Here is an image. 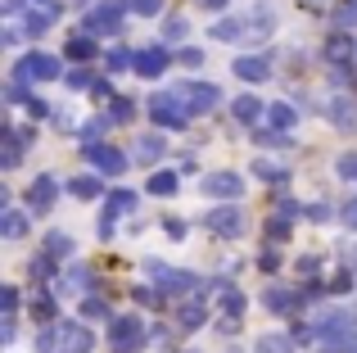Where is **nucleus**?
Instances as JSON below:
<instances>
[{"label":"nucleus","instance_id":"4c0bfd02","mask_svg":"<svg viewBox=\"0 0 357 353\" xmlns=\"http://www.w3.org/2000/svg\"><path fill=\"white\" fill-rule=\"evenodd\" d=\"M131 114H136L131 100H114V123H131Z\"/></svg>","mask_w":357,"mask_h":353},{"label":"nucleus","instance_id":"aec40b11","mask_svg":"<svg viewBox=\"0 0 357 353\" xmlns=\"http://www.w3.org/2000/svg\"><path fill=\"white\" fill-rule=\"evenodd\" d=\"M253 176L258 181H289V168L276 159H253Z\"/></svg>","mask_w":357,"mask_h":353},{"label":"nucleus","instance_id":"dca6fc26","mask_svg":"<svg viewBox=\"0 0 357 353\" xmlns=\"http://www.w3.org/2000/svg\"><path fill=\"white\" fill-rule=\"evenodd\" d=\"M23 150H27V132H14V127H9L5 145H0V163H5V168H18V163H23Z\"/></svg>","mask_w":357,"mask_h":353},{"label":"nucleus","instance_id":"f257e3e1","mask_svg":"<svg viewBox=\"0 0 357 353\" xmlns=\"http://www.w3.org/2000/svg\"><path fill=\"white\" fill-rule=\"evenodd\" d=\"M149 118H154L158 127H185L190 123V109L181 105L176 91H158V96H149Z\"/></svg>","mask_w":357,"mask_h":353},{"label":"nucleus","instance_id":"423d86ee","mask_svg":"<svg viewBox=\"0 0 357 353\" xmlns=\"http://www.w3.org/2000/svg\"><path fill=\"white\" fill-rule=\"evenodd\" d=\"M131 209H136V190H114V195H109L105 218H100V240H109V236H114L118 213H131Z\"/></svg>","mask_w":357,"mask_h":353},{"label":"nucleus","instance_id":"c03bdc74","mask_svg":"<svg viewBox=\"0 0 357 353\" xmlns=\"http://www.w3.org/2000/svg\"><path fill=\"white\" fill-rule=\"evenodd\" d=\"M27 272H32V281H45V276H50V258H32Z\"/></svg>","mask_w":357,"mask_h":353},{"label":"nucleus","instance_id":"4d7b16f0","mask_svg":"<svg viewBox=\"0 0 357 353\" xmlns=\"http://www.w3.org/2000/svg\"><path fill=\"white\" fill-rule=\"evenodd\" d=\"M41 5H50V0H41Z\"/></svg>","mask_w":357,"mask_h":353},{"label":"nucleus","instance_id":"5701e85b","mask_svg":"<svg viewBox=\"0 0 357 353\" xmlns=\"http://www.w3.org/2000/svg\"><path fill=\"white\" fill-rule=\"evenodd\" d=\"M158 154H163V136H158V132H149V136H140V141H136V159L140 163H154Z\"/></svg>","mask_w":357,"mask_h":353},{"label":"nucleus","instance_id":"4468645a","mask_svg":"<svg viewBox=\"0 0 357 353\" xmlns=\"http://www.w3.org/2000/svg\"><path fill=\"white\" fill-rule=\"evenodd\" d=\"M267 73H271V63L262 59V54H244V59H236V77L240 82H253V87H258V82H267Z\"/></svg>","mask_w":357,"mask_h":353},{"label":"nucleus","instance_id":"8fccbe9b","mask_svg":"<svg viewBox=\"0 0 357 353\" xmlns=\"http://www.w3.org/2000/svg\"><path fill=\"white\" fill-rule=\"evenodd\" d=\"M340 218H344V227H353V231H357V200L344 204V213H340Z\"/></svg>","mask_w":357,"mask_h":353},{"label":"nucleus","instance_id":"7c9ffc66","mask_svg":"<svg viewBox=\"0 0 357 353\" xmlns=\"http://www.w3.org/2000/svg\"><path fill=\"white\" fill-rule=\"evenodd\" d=\"M91 54H96V41H91V36H68V59H91Z\"/></svg>","mask_w":357,"mask_h":353},{"label":"nucleus","instance_id":"49530a36","mask_svg":"<svg viewBox=\"0 0 357 353\" xmlns=\"http://www.w3.org/2000/svg\"><path fill=\"white\" fill-rule=\"evenodd\" d=\"M163 32H167V36H185V32H190V23H185V18H167Z\"/></svg>","mask_w":357,"mask_h":353},{"label":"nucleus","instance_id":"0eeeda50","mask_svg":"<svg viewBox=\"0 0 357 353\" xmlns=\"http://www.w3.org/2000/svg\"><path fill=\"white\" fill-rule=\"evenodd\" d=\"M91 345H96V336L82 322H63L59 326V353H91Z\"/></svg>","mask_w":357,"mask_h":353},{"label":"nucleus","instance_id":"de8ad7c7","mask_svg":"<svg viewBox=\"0 0 357 353\" xmlns=\"http://www.w3.org/2000/svg\"><path fill=\"white\" fill-rule=\"evenodd\" d=\"M163 227H167V236H172V240H185V222L181 218H167Z\"/></svg>","mask_w":357,"mask_h":353},{"label":"nucleus","instance_id":"ea45409f","mask_svg":"<svg viewBox=\"0 0 357 353\" xmlns=\"http://www.w3.org/2000/svg\"><path fill=\"white\" fill-rule=\"evenodd\" d=\"M0 308H5V317L18 308V290H14V285H5V290H0Z\"/></svg>","mask_w":357,"mask_h":353},{"label":"nucleus","instance_id":"ddd939ff","mask_svg":"<svg viewBox=\"0 0 357 353\" xmlns=\"http://www.w3.org/2000/svg\"><path fill=\"white\" fill-rule=\"evenodd\" d=\"M54 204V176H36L32 186H27V209L32 213H45Z\"/></svg>","mask_w":357,"mask_h":353},{"label":"nucleus","instance_id":"20e7f679","mask_svg":"<svg viewBox=\"0 0 357 353\" xmlns=\"http://www.w3.org/2000/svg\"><path fill=\"white\" fill-rule=\"evenodd\" d=\"M59 77V59L54 54H23V59L14 63V82L23 87V82H54Z\"/></svg>","mask_w":357,"mask_h":353},{"label":"nucleus","instance_id":"3c124183","mask_svg":"<svg viewBox=\"0 0 357 353\" xmlns=\"http://www.w3.org/2000/svg\"><path fill=\"white\" fill-rule=\"evenodd\" d=\"M181 63H185V68H199V63H204V50H181Z\"/></svg>","mask_w":357,"mask_h":353},{"label":"nucleus","instance_id":"a211bd4d","mask_svg":"<svg viewBox=\"0 0 357 353\" xmlns=\"http://www.w3.org/2000/svg\"><path fill=\"white\" fill-rule=\"evenodd\" d=\"M231 114H236V123L253 127V123H258L262 114H267V109H262V100H258V96H240L236 105H231Z\"/></svg>","mask_w":357,"mask_h":353},{"label":"nucleus","instance_id":"c756f323","mask_svg":"<svg viewBox=\"0 0 357 353\" xmlns=\"http://www.w3.org/2000/svg\"><path fill=\"white\" fill-rule=\"evenodd\" d=\"M218 294H222V308H227V317H240V313H244V294H240V290L218 285Z\"/></svg>","mask_w":357,"mask_h":353},{"label":"nucleus","instance_id":"9b49d317","mask_svg":"<svg viewBox=\"0 0 357 353\" xmlns=\"http://www.w3.org/2000/svg\"><path fill=\"white\" fill-rule=\"evenodd\" d=\"M326 118H331L340 132H357V100L353 96H335L331 105H326Z\"/></svg>","mask_w":357,"mask_h":353},{"label":"nucleus","instance_id":"f03ea898","mask_svg":"<svg viewBox=\"0 0 357 353\" xmlns=\"http://www.w3.org/2000/svg\"><path fill=\"white\" fill-rule=\"evenodd\" d=\"M176 96H181V105L190 109V118H199V114H208V109L222 105V91L213 87V82H181Z\"/></svg>","mask_w":357,"mask_h":353},{"label":"nucleus","instance_id":"7ed1b4c3","mask_svg":"<svg viewBox=\"0 0 357 353\" xmlns=\"http://www.w3.org/2000/svg\"><path fill=\"white\" fill-rule=\"evenodd\" d=\"M145 326H140V317H114L109 322V349L114 353H136L145 345Z\"/></svg>","mask_w":357,"mask_h":353},{"label":"nucleus","instance_id":"09e8293b","mask_svg":"<svg viewBox=\"0 0 357 353\" xmlns=\"http://www.w3.org/2000/svg\"><path fill=\"white\" fill-rule=\"evenodd\" d=\"M32 317H54V299L41 294V303H32Z\"/></svg>","mask_w":357,"mask_h":353},{"label":"nucleus","instance_id":"79ce46f5","mask_svg":"<svg viewBox=\"0 0 357 353\" xmlns=\"http://www.w3.org/2000/svg\"><path fill=\"white\" fill-rule=\"evenodd\" d=\"M91 82H96V77H91V73H86V68H77V73H68V87H73V91H86V87H91Z\"/></svg>","mask_w":357,"mask_h":353},{"label":"nucleus","instance_id":"72a5a7b5","mask_svg":"<svg viewBox=\"0 0 357 353\" xmlns=\"http://www.w3.org/2000/svg\"><path fill=\"white\" fill-rule=\"evenodd\" d=\"M335 27H357V0H344L335 9Z\"/></svg>","mask_w":357,"mask_h":353},{"label":"nucleus","instance_id":"9d476101","mask_svg":"<svg viewBox=\"0 0 357 353\" xmlns=\"http://www.w3.org/2000/svg\"><path fill=\"white\" fill-rule=\"evenodd\" d=\"M86 159L96 163L100 172H109V176L127 172V159H122V150H114V145H86Z\"/></svg>","mask_w":357,"mask_h":353},{"label":"nucleus","instance_id":"6ab92c4d","mask_svg":"<svg viewBox=\"0 0 357 353\" xmlns=\"http://www.w3.org/2000/svg\"><path fill=\"white\" fill-rule=\"evenodd\" d=\"M353 50H357V41H349V36H331V41H326V63L344 68V63L353 59Z\"/></svg>","mask_w":357,"mask_h":353},{"label":"nucleus","instance_id":"6e6d98bb","mask_svg":"<svg viewBox=\"0 0 357 353\" xmlns=\"http://www.w3.org/2000/svg\"><path fill=\"white\" fill-rule=\"evenodd\" d=\"M204 5H208V9H222V5H227V0H204Z\"/></svg>","mask_w":357,"mask_h":353},{"label":"nucleus","instance_id":"e433bc0d","mask_svg":"<svg viewBox=\"0 0 357 353\" xmlns=\"http://www.w3.org/2000/svg\"><path fill=\"white\" fill-rule=\"evenodd\" d=\"M258 267H262V272H276V267H280V249L267 245V249H262V263H258Z\"/></svg>","mask_w":357,"mask_h":353},{"label":"nucleus","instance_id":"58836bf2","mask_svg":"<svg viewBox=\"0 0 357 353\" xmlns=\"http://www.w3.org/2000/svg\"><path fill=\"white\" fill-rule=\"evenodd\" d=\"M131 9H136V14H145V18H154L158 9H163V0H131Z\"/></svg>","mask_w":357,"mask_h":353},{"label":"nucleus","instance_id":"b1692460","mask_svg":"<svg viewBox=\"0 0 357 353\" xmlns=\"http://www.w3.org/2000/svg\"><path fill=\"white\" fill-rule=\"evenodd\" d=\"M176 186H181V176H176V172H154V176H149V195H158V200L176 195Z\"/></svg>","mask_w":357,"mask_h":353},{"label":"nucleus","instance_id":"6e6552de","mask_svg":"<svg viewBox=\"0 0 357 353\" xmlns=\"http://www.w3.org/2000/svg\"><path fill=\"white\" fill-rule=\"evenodd\" d=\"M118 23H122V5L118 0H105V5H96L86 14V32H118Z\"/></svg>","mask_w":357,"mask_h":353},{"label":"nucleus","instance_id":"a878e982","mask_svg":"<svg viewBox=\"0 0 357 353\" xmlns=\"http://www.w3.org/2000/svg\"><path fill=\"white\" fill-rule=\"evenodd\" d=\"M54 14H59V9H54V5H41V14H36V9H32V14H27V32H32V36H41L45 27L54 23Z\"/></svg>","mask_w":357,"mask_h":353},{"label":"nucleus","instance_id":"2eb2a0df","mask_svg":"<svg viewBox=\"0 0 357 353\" xmlns=\"http://www.w3.org/2000/svg\"><path fill=\"white\" fill-rule=\"evenodd\" d=\"M213 41H249V18H222L208 27Z\"/></svg>","mask_w":357,"mask_h":353},{"label":"nucleus","instance_id":"5fc2aeb1","mask_svg":"<svg viewBox=\"0 0 357 353\" xmlns=\"http://www.w3.org/2000/svg\"><path fill=\"white\" fill-rule=\"evenodd\" d=\"M349 285H353V276H335L331 290H335V294H349Z\"/></svg>","mask_w":357,"mask_h":353},{"label":"nucleus","instance_id":"f3484780","mask_svg":"<svg viewBox=\"0 0 357 353\" xmlns=\"http://www.w3.org/2000/svg\"><path fill=\"white\" fill-rule=\"evenodd\" d=\"M204 322H208V313H204L199 299H185L181 308H176V326H181V331H199Z\"/></svg>","mask_w":357,"mask_h":353},{"label":"nucleus","instance_id":"412c9836","mask_svg":"<svg viewBox=\"0 0 357 353\" xmlns=\"http://www.w3.org/2000/svg\"><path fill=\"white\" fill-rule=\"evenodd\" d=\"M23 231H27V213L5 209V218H0V236H5V240H18Z\"/></svg>","mask_w":357,"mask_h":353},{"label":"nucleus","instance_id":"c85d7f7f","mask_svg":"<svg viewBox=\"0 0 357 353\" xmlns=\"http://www.w3.org/2000/svg\"><path fill=\"white\" fill-rule=\"evenodd\" d=\"M298 340H289V336H262L258 340V353H294Z\"/></svg>","mask_w":357,"mask_h":353},{"label":"nucleus","instance_id":"393cba45","mask_svg":"<svg viewBox=\"0 0 357 353\" xmlns=\"http://www.w3.org/2000/svg\"><path fill=\"white\" fill-rule=\"evenodd\" d=\"M59 290H91V272H86V267H82V263H73L68 272H63Z\"/></svg>","mask_w":357,"mask_h":353},{"label":"nucleus","instance_id":"2f4dec72","mask_svg":"<svg viewBox=\"0 0 357 353\" xmlns=\"http://www.w3.org/2000/svg\"><path fill=\"white\" fill-rule=\"evenodd\" d=\"M45 254H54V258L73 254V240L63 236V231H50V236H45Z\"/></svg>","mask_w":357,"mask_h":353},{"label":"nucleus","instance_id":"864d4df0","mask_svg":"<svg viewBox=\"0 0 357 353\" xmlns=\"http://www.w3.org/2000/svg\"><path fill=\"white\" fill-rule=\"evenodd\" d=\"M100 132H105V118H100V123H86V127H82V141H91V136H100Z\"/></svg>","mask_w":357,"mask_h":353},{"label":"nucleus","instance_id":"c9c22d12","mask_svg":"<svg viewBox=\"0 0 357 353\" xmlns=\"http://www.w3.org/2000/svg\"><path fill=\"white\" fill-rule=\"evenodd\" d=\"M131 63L136 59H131L127 50H109V73H122V68H131Z\"/></svg>","mask_w":357,"mask_h":353},{"label":"nucleus","instance_id":"a19ab883","mask_svg":"<svg viewBox=\"0 0 357 353\" xmlns=\"http://www.w3.org/2000/svg\"><path fill=\"white\" fill-rule=\"evenodd\" d=\"M340 176L357 181V154H340Z\"/></svg>","mask_w":357,"mask_h":353},{"label":"nucleus","instance_id":"bb28decb","mask_svg":"<svg viewBox=\"0 0 357 353\" xmlns=\"http://www.w3.org/2000/svg\"><path fill=\"white\" fill-rule=\"evenodd\" d=\"M267 118H271V127H280V132H289V127L298 123L294 105H271V109H267Z\"/></svg>","mask_w":357,"mask_h":353},{"label":"nucleus","instance_id":"603ef678","mask_svg":"<svg viewBox=\"0 0 357 353\" xmlns=\"http://www.w3.org/2000/svg\"><path fill=\"white\" fill-rule=\"evenodd\" d=\"M317 263H321V258H312V254L298 258V272H303V276H317Z\"/></svg>","mask_w":357,"mask_h":353},{"label":"nucleus","instance_id":"f8f14e48","mask_svg":"<svg viewBox=\"0 0 357 353\" xmlns=\"http://www.w3.org/2000/svg\"><path fill=\"white\" fill-rule=\"evenodd\" d=\"M167 59H172V54H167L163 45H149V50L136 54V73H140V77H163Z\"/></svg>","mask_w":357,"mask_h":353},{"label":"nucleus","instance_id":"1a4fd4ad","mask_svg":"<svg viewBox=\"0 0 357 353\" xmlns=\"http://www.w3.org/2000/svg\"><path fill=\"white\" fill-rule=\"evenodd\" d=\"M208 227H213V236L236 240V236H244V213L240 209H213L208 213Z\"/></svg>","mask_w":357,"mask_h":353},{"label":"nucleus","instance_id":"473e14b6","mask_svg":"<svg viewBox=\"0 0 357 353\" xmlns=\"http://www.w3.org/2000/svg\"><path fill=\"white\" fill-rule=\"evenodd\" d=\"M36 353H59V326L36 331Z\"/></svg>","mask_w":357,"mask_h":353},{"label":"nucleus","instance_id":"39448f33","mask_svg":"<svg viewBox=\"0 0 357 353\" xmlns=\"http://www.w3.org/2000/svg\"><path fill=\"white\" fill-rule=\"evenodd\" d=\"M204 195H213V200H240L244 176L240 172H208L204 176Z\"/></svg>","mask_w":357,"mask_h":353},{"label":"nucleus","instance_id":"4be33fe9","mask_svg":"<svg viewBox=\"0 0 357 353\" xmlns=\"http://www.w3.org/2000/svg\"><path fill=\"white\" fill-rule=\"evenodd\" d=\"M267 308H271V313H294V308H298V294L271 285V290H267Z\"/></svg>","mask_w":357,"mask_h":353},{"label":"nucleus","instance_id":"a18cd8bd","mask_svg":"<svg viewBox=\"0 0 357 353\" xmlns=\"http://www.w3.org/2000/svg\"><path fill=\"white\" fill-rule=\"evenodd\" d=\"M307 222H326V218H331V204H307Z\"/></svg>","mask_w":357,"mask_h":353},{"label":"nucleus","instance_id":"cd10ccee","mask_svg":"<svg viewBox=\"0 0 357 353\" xmlns=\"http://www.w3.org/2000/svg\"><path fill=\"white\" fill-rule=\"evenodd\" d=\"M68 190L73 195H77V200H96V195H100V176H73V186H68Z\"/></svg>","mask_w":357,"mask_h":353},{"label":"nucleus","instance_id":"f704fd0d","mask_svg":"<svg viewBox=\"0 0 357 353\" xmlns=\"http://www.w3.org/2000/svg\"><path fill=\"white\" fill-rule=\"evenodd\" d=\"M82 313H86V317H109V303H105V299H96V294H86Z\"/></svg>","mask_w":357,"mask_h":353},{"label":"nucleus","instance_id":"37998d69","mask_svg":"<svg viewBox=\"0 0 357 353\" xmlns=\"http://www.w3.org/2000/svg\"><path fill=\"white\" fill-rule=\"evenodd\" d=\"M267 227H271V231H267L271 240H285V236H289V218H271Z\"/></svg>","mask_w":357,"mask_h":353}]
</instances>
